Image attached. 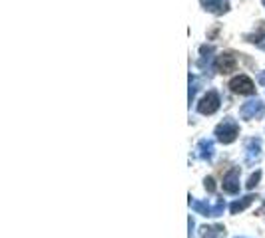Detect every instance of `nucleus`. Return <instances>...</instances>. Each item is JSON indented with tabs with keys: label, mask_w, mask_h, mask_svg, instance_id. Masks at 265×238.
<instances>
[{
	"label": "nucleus",
	"mask_w": 265,
	"mask_h": 238,
	"mask_svg": "<svg viewBox=\"0 0 265 238\" xmlns=\"http://www.w3.org/2000/svg\"><path fill=\"white\" fill-rule=\"evenodd\" d=\"M213 153H215V147L211 139H202L197 143V157L204 159V161H211L213 159Z\"/></svg>",
	"instance_id": "obj_9"
},
{
	"label": "nucleus",
	"mask_w": 265,
	"mask_h": 238,
	"mask_svg": "<svg viewBox=\"0 0 265 238\" xmlns=\"http://www.w3.org/2000/svg\"><path fill=\"white\" fill-rule=\"evenodd\" d=\"M197 88H200V82H197V77H195V75H189V93H188L189 103L193 101V97H195V93H197Z\"/></svg>",
	"instance_id": "obj_14"
},
{
	"label": "nucleus",
	"mask_w": 265,
	"mask_h": 238,
	"mask_svg": "<svg viewBox=\"0 0 265 238\" xmlns=\"http://www.w3.org/2000/svg\"><path fill=\"white\" fill-rule=\"evenodd\" d=\"M224 191L227 195H237L239 193V169H231L224 177Z\"/></svg>",
	"instance_id": "obj_7"
},
{
	"label": "nucleus",
	"mask_w": 265,
	"mask_h": 238,
	"mask_svg": "<svg viewBox=\"0 0 265 238\" xmlns=\"http://www.w3.org/2000/svg\"><path fill=\"white\" fill-rule=\"evenodd\" d=\"M229 88H231V92L239 93V95H251V93L255 92V84L251 82V77H247L244 73L237 75V77H233L229 82Z\"/></svg>",
	"instance_id": "obj_4"
},
{
	"label": "nucleus",
	"mask_w": 265,
	"mask_h": 238,
	"mask_svg": "<svg viewBox=\"0 0 265 238\" xmlns=\"http://www.w3.org/2000/svg\"><path fill=\"white\" fill-rule=\"evenodd\" d=\"M219 103H222L219 93L215 92V90H209V92L200 99L197 111H200L202 115H211V113H215V111L219 110Z\"/></svg>",
	"instance_id": "obj_3"
},
{
	"label": "nucleus",
	"mask_w": 265,
	"mask_h": 238,
	"mask_svg": "<svg viewBox=\"0 0 265 238\" xmlns=\"http://www.w3.org/2000/svg\"><path fill=\"white\" fill-rule=\"evenodd\" d=\"M193 226H195V222H193V219L189 217V238H195V234H193Z\"/></svg>",
	"instance_id": "obj_17"
},
{
	"label": "nucleus",
	"mask_w": 265,
	"mask_h": 238,
	"mask_svg": "<svg viewBox=\"0 0 265 238\" xmlns=\"http://www.w3.org/2000/svg\"><path fill=\"white\" fill-rule=\"evenodd\" d=\"M206 189H208L209 193H213V191H215V183H213V179H211V177L206 179Z\"/></svg>",
	"instance_id": "obj_16"
},
{
	"label": "nucleus",
	"mask_w": 265,
	"mask_h": 238,
	"mask_svg": "<svg viewBox=\"0 0 265 238\" xmlns=\"http://www.w3.org/2000/svg\"><path fill=\"white\" fill-rule=\"evenodd\" d=\"M235 66H237V60L229 54L219 56V60H217V70H219L222 73L233 72V70H235Z\"/></svg>",
	"instance_id": "obj_11"
},
{
	"label": "nucleus",
	"mask_w": 265,
	"mask_h": 238,
	"mask_svg": "<svg viewBox=\"0 0 265 238\" xmlns=\"http://www.w3.org/2000/svg\"><path fill=\"white\" fill-rule=\"evenodd\" d=\"M202 236L204 238H226V228L219 224L213 226H202Z\"/></svg>",
	"instance_id": "obj_12"
},
{
	"label": "nucleus",
	"mask_w": 265,
	"mask_h": 238,
	"mask_svg": "<svg viewBox=\"0 0 265 238\" xmlns=\"http://www.w3.org/2000/svg\"><path fill=\"white\" fill-rule=\"evenodd\" d=\"M259 159H261V139L251 137L246 141V163L247 165H255Z\"/></svg>",
	"instance_id": "obj_6"
},
{
	"label": "nucleus",
	"mask_w": 265,
	"mask_h": 238,
	"mask_svg": "<svg viewBox=\"0 0 265 238\" xmlns=\"http://www.w3.org/2000/svg\"><path fill=\"white\" fill-rule=\"evenodd\" d=\"M259 48H263V50H265V40L261 42V44H259Z\"/></svg>",
	"instance_id": "obj_19"
},
{
	"label": "nucleus",
	"mask_w": 265,
	"mask_h": 238,
	"mask_svg": "<svg viewBox=\"0 0 265 238\" xmlns=\"http://www.w3.org/2000/svg\"><path fill=\"white\" fill-rule=\"evenodd\" d=\"M189 206H191L195 213L204 215V217H219V215H224L226 202H224V199H217V201H215V204H208V202H202V201H195V199H189Z\"/></svg>",
	"instance_id": "obj_2"
},
{
	"label": "nucleus",
	"mask_w": 265,
	"mask_h": 238,
	"mask_svg": "<svg viewBox=\"0 0 265 238\" xmlns=\"http://www.w3.org/2000/svg\"><path fill=\"white\" fill-rule=\"evenodd\" d=\"M259 179H261V171H255V173L249 177V181H247V189H255L257 183H259Z\"/></svg>",
	"instance_id": "obj_15"
},
{
	"label": "nucleus",
	"mask_w": 265,
	"mask_h": 238,
	"mask_svg": "<svg viewBox=\"0 0 265 238\" xmlns=\"http://www.w3.org/2000/svg\"><path fill=\"white\" fill-rule=\"evenodd\" d=\"M265 113V103L261 99H251V101H247L241 105V110H239V115L244 117V119H257V117H261Z\"/></svg>",
	"instance_id": "obj_5"
},
{
	"label": "nucleus",
	"mask_w": 265,
	"mask_h": 238,
	"mask_svg": "<svg viewBox=\"0 0 265 238\" xmlns=\"http://www.w3.org/2000/svg\"><path fill=\"white\" fill-rule=\"evenodd\" d=\"M257 82L261 84V86H265V72H261L259 73V77H257Z\"/></svg>",
	"instance_id": "obj_18"
},
{
	"label": "nucleus",
	"mask_w": 265,
	"mask_h": 238,
	"mask_svg": "<svg viewBox=\"0 0 265 238\" xmlns=\"http://www.w3.org/2000/svg\"><path fill=\"white\" fill-rule=\"evenodd\" d=\"M263 6H265V0H263Z\"/></svg>",
	"instance_id": "obj_20"
},
{
	"label": "nucleus",
	"mask_w": 265,
	"mask_h": 238,
	"mask_svg": "<svg viewBox=\"0 0 265 238\" xmlns=\"http://www.w3.org/2000/svg\"><path fill=\"white\" fill-rule=\"evenodd\" d=\"M197 66L204 72H211V66H213V46H202V58H200Z\"/></svg>",
	"instance_id": "obj_10"
},
{
	"label": "nucleus",
	"mask_w": 265,
	"mask_h": 238,
	"mask_svg": "<svg viewBox=\"0 0 265 238\" xmlns=\"http://www.w3.org/2000/svg\"><path fill=\"white\" fill-rule=\"evenodd\" d=\"M215 139L219 141V143H233L235 139H237V135H239V125L233 121V119H224L217 127H215Z\"/></svg>",
	"instance_id": "obj_1"
},
{
	"label": "nucleus",
	"mask_w": 265,
	"mask_h": 238,
	"mask_svg": "<svg viewBox=\"0 0 265 238\" xmlns=\"http://www.w3.org/2000/svg\"><path fill=\"white\" fill-rule=\"evenodd\" d=\"M253 195H247V197H244V199H239V201L231 202V206H229V210L233 213V215H237V213H241V210H246L247 206L253 202Z\"/></svg>",
	"instance_id": "obj_13"
},
{
	"label": "nucleus",
	"mask_w": 265,
	"mask_h": 238,
	"mask_svg": "<svg viewBox=\"0 0 265 238\" xmlns=\"http://www.w3.org/2000/svg\"><path fill=\"white\" fill-rule=\"evenodd\" d=\"M202 6L208 10V12H213V14H226L229 10V2L227 0H200Z\"/></svg>",
	"instance_id": "obj_8"
}]
</instances>
